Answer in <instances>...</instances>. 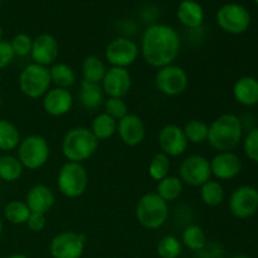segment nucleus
Returning <instances> with one entry per match:
<instances>
[{
    "label": "nucleus",
    "instance_id": "obj_1",
    "mask_svg": "<svg viewBox=\"0 0 258 258\" xmlns=\"http://www.w3.org/2000/svg\"><path fill=\"white\" fill-rule=\"evenodd\" d=\"M180 47V37L173 27L168 24H151L144 30L139 48L146 64L160 70L175 63Z\"/></svg>",
    "mask_w": 258,
    "mask_h": 258
},
{
    "label": "nucleus",
    "instance_id": "obj_2",
    "mask_svg": "<svg viewBox=\"0 0 258 258\" xmlns=\"http://www.w3.org/2000/svg\"><path fill=\"white\" fill-rule=\"evenodd\" d=\"M243 138V125L238 116L223 113L209 125L207 143L214 150L232 151Z\"/></svg>",
    "mask_w": 258,
    "mask_h": 258
},
{
    "label": "nucleus",
    "instance_id": "obj_3",
    "mask_svg": "<svg viewBox=\"0 0 258 258\" xmlns=\"http://www.w3.org/2000/svg\"><path fill=\"white\" fill-rule=\"evenodd\" d=\"M100 141L93 136L88 127L77 126L64 134L62 140V154L67 161L83 164L92 158L98 150Z\"/></svg>",
    "mask_w": 258,
    "mask_h": 258
},
{
    "label": "nucleus",
    "instance_id": "obj_4",
    "mask_svg": "<svg viewBox=\"0 0 258 258\" xmlns=\"http://www.w3.org/2000/svg\"><path fill=\"white\" fill-rule=\"evenodd\" d=\"M135 217L144 228L156 231L168 222L169 203L156 193L144 194L136 204Z\"/></svg>",
    "mask_w": 258,
    "mask_h": 258
},
{
    "label": "nucleus",
    "instance_id": "obj_5",
    "mask_svg": "<svg viewBox=\"0 0 258 258\" xmlns=\"http://www.w3.org/2000/svg\"><path fill=\"white\" fill-rule=\"evenodd\" d=\"M88 181V173L83 164L67 161L58 171L57 188L66 198L76 199L86 193Z\"/></svg>",
    "mask_w": 258,
    "mask_h": 258
},
{
    "label": "nucleus",
    "instance_id": "obj_6",
    "mask_svg": "<svg viewBox=\"0 0 258 258\" xmlns=\"http://www.w3.org/2000/svg\"><path fill=\"white\" fill-rule=\"evenodd\" d=\"M19 90L25 97L30 100H38L42 98L48 91L50 90V75L49 67L30 63L25 66L19 75L18 80Z\"/></svg>",
    "mask_w": 258,
    "mask_h": 258
},
{
    "label": "nucleus",
    "instance_id": "obj_7",
    "mask_svg": "<svg viewBox=\"0 0 258 258\" xmlns=\"http://www.w3.org/2000/svg\"><path fill=\"white\" fill-rule=\"evenodd\" d=\"M18 156L23 168L27 170H39L49 160L50 149L48 141L40 135L25 136L18 146Z\"/></svg>",
    "mask_w": 258,
    "mask_h": 258
},
{
    "label": "nucleus",
    "instance_id": "obj_8",
    "mask_svg": "<svg viewBox=\"0 0 258 258\" xmlns=\"http://www.w3.org/2000/svg\"><path fill=\"white\" fill-rule=\"evenodd\" d=\"M216 20L223 32L232 35H241L251 27L252 17L244 5L228 3L219 8L216 14Z\"/></svg>",
    "mask_w": 258,
    "mask_h": 258
},
{
    "label": "nucleus",
    "instance_id": "obj_9",
    "mask_svg": "<svg viewBox=\"0 0 258 258\" xmlns=\"http://www.w3.org/2000/svg\"><path fill=\"white\" fill-rule=\"evenodd\" d=\"M189 85V76L180 66L169 64L158 70L155 75L156 90L168 97H175L186 91Z\"/></svg>",
    "mask_w": 258,
    "mask_h": 258
},
{
    "label": "nucleus",
    "instance_id": "obj_10",
    "mask_svg": "<svg viewBox=\"0 0 258 258\" xmlns=\"http://www.w3.org/2000/svg\"><path fill=\"white\" fill-rule=\"evenodd\" d=\"M140 48L135 40L127 37H117L105 48V60L110 67L128 68L138 60Z\"/></svg>",
    "mask_w": 258,
    "mask_h": 258
},
{
    "label": "nucleus",
    "instance_id": "obj_11",
    "mask_svg": "<svg viewBox=\"0 0 258 258\" xmlns=\"http://www.w3.org/2000/svg\"><path fill=\"white\" fill-rule=\"evenodd\" d=\"M179 179L189 186L201 188L212 179L211 163L199 154H193L184 159L179 165Z\"/></svg>",
    "mask_w": 258,
    "mask_h": 258
},
{
    "label": "nucleus",
    "instance_id": "obj_12",
    "mask_svg": "<svg viewBox=\"0 0 258 258\" xmlns=\"http://www.w3.org/2000/svg\"><path fill=\"white\" fill-rule=\"evenodd\" d=\"M87 237L80 232L64 231L55 234L49 243L52 258H81L85 252Z\"/></svg>",
    "mask_w": 258,
    "mask_h": 258
},
{
    "label": "nucleus",
    "instance_id": "obj_13",
    "mask_svg": "<svg viewBox=\"0 0 258 258\" xmlns=\"http://www.w3.org/2000/svg\"><path fill=\"white\" fill-rule=\"evenodd\" d=\"M232 216L238 219L251 218L258 211L257 189L251 185H242L234 189L228 201Z\"/></svg>",
    "mask_w": 258,
    "mask_h": 258
},
{
    "label": "nucleus",
    "instance_id": "obj_14",
    "mask_svg": "<svg viewBox=\"0 0 258 258\" xmlns=\"http://www.w3.org/2000/svg\"><path fill=\"white\" fill-rule=\"evenodd\" d=\"M158 144L161 153L169 158L181 156L185 154L189 145L183 127L175 123H168L160 128L158 134Z\"/></svg>",
    "mask_w": 258,
    "mask_h": 258
},
{
    "label": "nucleus",
    "instance_id": "obj_15",
    "mask_svg": "<svg viewBox=\"0 0 258 258\" xmlns=\"http://www.w3.org/2000/svg\"><path fill=\"white\" fill-rule=\"evenodd\" d=\"M133 78L127 68L108 67L101 82L103 93L107 97L123 98L131 90Z\"/></svg>",
    "mask_w": 258,
    "mask_h": 258
},
{
    "label": "nucleus",
    "instance_id": "obj_16",
    "mask_svg": "<svg viewBox=\"0 0 258 258\" xmlns=\"http://www.w3.org/2000/svg\"><path fill=\"white\" fill-rule=\"evenodd\" d=\"M212 176L217 180H232L239 175L243 168L242 159L233 151H221L209 160Z\"/></svg>",
    "mask_w": 258,
    "mask_h": 258
},
{
    "label": "nucleus",
    "instance_id": "obj_17",
    "mask_svg": "<svg viewBox=\"0 0 258 258\" xmlns=\"http://www.w3.org/2000/svg\"><path fill=\"white\" fill-rule=\"evenodd\" d=\"M58 54H59V44L54 35L49 33H42L33 38V45L30 50L33 63L50 67L55 63Z\"/></svg>",
    "mask_w": 258,
    "mask_h": 258
},
{
    "label": "nucleus",
    "instance_id": "obj_18",
    "mask_svg": "<svg viewBox=\"0 0 258 258\" xmlns=\"http://www.w3.org/2000/svg\"><path fill=\"white\" fill-rule=\"evenodd\" d=\"M116 134L126 146L134 148V146L140 145L145 140V123L141 120L140 116L135 115V113H127L125 117L117 121Z\"/></svg>",
    "mask_w": 258,
    "mask_h": 258
},
{
    "label": "nucleus",
    "instance_id": "obj_19",
    "mask_svg": "<svg viewBox=\"0 0 258 258\" xmlns=\"http://www.w3.org/2000/svg\"><path fill=\"white\" fill-rule=\"evenodd\" d=\"M42 98L43 110L52 117H62L67 115L75 103L73 95L66 88H50Z\"/></svg>",
    "mask_w": 258,
    "mask_h": 258
},
{
    "label": "nucleus",
    "instance_id": "obj_20",
    "mask_svg": "<svg viewBox=\"0 0 258 258\" xmlns=\"http://www.w3.org/2000/svg\"><path fill=\"white\" fill-rule=\"evenodd\" d=\"M25 203L33 213L47 214L55 203V196L45 184H35L28 190Z\"/></svg>",
    "mask_w": 258,
    "mask_h": 258
},
{
    "label": "nucleus",
    "instance_id": "obj_21",
    "mask_svg": "<svg viewBox=\"0 0 258 258\" xmlns=\"http://www.w3.org/2000/svg\"><path fill=\"white\" fill-rule=\"evenodd\" d=\"M176 18L188 29H199L204 23V9L197 0H181L176 8Z\"/></svg>",
    "mask_w": 258,
    "mask_h": 258
},
{
    "label": "nucleus",
    "instance_id": "obj_22",
    "mask_svg": "<svg viewBox=\"0 0 258 258\" xmlns=\"http://www.w3.org/2000/svg\"><path fill=\"white\" fill-rule=\"evenodd\" d=\"M233 97L239 105L252 107L258 103V80L252 76H243L233 85Z\"/></svg>",
    "mask_w": 258,
    "mask_h": 258
},
{
    "label": "nucleus",
    "instance_id": "obj_23",
    "mask_svg": "<svg viewBox=\"0 0 258 258\" xmlns=\"http://www.w3.org/2000/svg\"><path fill=\"white\" fill-rule=\"evenodd\" d=\"M78 100H80L81 106L83 108L90 111H96L100 107H102L106 98L101 85L82 81L81 82L80 93H78Z\"/></svg>",
    "mask_w": 258,
    "mask_h": 258
},
{
    "label": "nucleus",
    "instance_id": "obj_24",
    "mask_svg": "<svg viewBox=\"0 0 258 258\" xmlns=\"http://www.w3.org/2000/svg\"><path fill=\"white\" fill-rule=\"evenodd\" d=\"M81 70H82V81L101 85L107 67H106V63L102 58L91 54L83 59Z\"/></svg>",
    "mask_w": 258,
    "mask_h": 258
},
{
    "label": "nucleus",
    "instance_id": "obj_25",
    "mask_svg": "<svg viewBox=\"0 0 258 258\" xmlns=\"http://www.w3.org/2000/svg\"><path fill=\"white\" fill-rule=\"evenodd\" d=\"M184 190L183 181L179 179V176L175 175H168L166 178L161 179L158 181L156 185V191L160 198H163L166 203H171L180 198Z\"/></svg>",
    "mask_w": 258,
    "mask_h": 258
},
{
    "label": "nucleus",
    "instance_id": "obj_26",
    "mask_svg": "<svg viewBox=\"0 0 258 258\" xmlns=\"http://www.w3.org/2000/svg\"><path fill=\"white\" fill-rule=\"evenodd\" d=\"M90 130L98 141L108 140L117 131V121L105 112L98 113L92 120Z\"/></svg>",
    "mask_w": 258,
    "mask_h": 258
},
{
    "label": "nucleus",
    "instance_id": "obj_27",
    "mask_svg": "<svg viewBox=\"0 0 258 258\" xmlns=\"http://www.w3.org/2000/svg\"><path fill=\"white\" fill-rule=\"evenodd\" d=\"M50 81L58 88L68 90L76 83V72L67 63H54L49 67Z\"/></svg>",
    "mask_w": 258,
    "mask_h": 258
},
{
    "label": "nucleus",
    "instance_id": "obj_28",
    "mask_svg": "<svg viewBox=\"0 0 258 258\" xmlns=\"http://www.w3.org/2000/svg\"><path fill=\"white\" fill-rule=\"evenodd\" d=\"M208 243L207 233L198 224H188L181 233V244L190 251L199 252Z\"/></svg>",
    "mask_w": 258,
    "mask_h": 258
},
{
    "label": "nucleus",
    "instance_id": "obj_29",
    "mask_svg": "<svg viewBox=\"0 0 258 258\" xmlns=\"http://www.w3.org/2000/svg\"><path fill=\"white\" fill-rule=\"evenodd\" d=\"M20 133L17 126L10 121L0 118V151L9 153L19 146Z\"/></svg>",
    "mask_w": 258,
    "mask_h": 258
},
{
    "label": "nucleus",
    "instance_id": "obj_30",
    "mask_svg": "<svg viewBox=\"0 0 258 258\" xmlns=\"http://www.w3.org/2000/svg\"><path fill=\"white\" fill-rule=\"evenodd\" d=\"M202 202L207 207H218L223 203L226 198V191H224L223 185L218 180H208L201 186L199 190Z\"/></svg>",
    "mask_w": 258,
    "mask_h": 258
},
{
    "label": "nucleus",
    "instance_id": "obj_31",
    "mask_svg": "<svg viewBox=\"0 0 258 258\" xmlns=\"http://www.w3.org/2000/svg\"><path fill=\"white\" fill-rule=\"evenodd\" d=\"M23 171L24 168L17 156H0V180L5 183H14L22 178Z\"/></svg>",
    "mask_w": 258,
    "mask_h": 258
},
{
    "label": "nucleus",
    "instance_id": "obj_32",
    "mask_svg": "<svg viewBox=\"0 0 258 258\" xmlns=\"http://www.w3.org/2000/svg\"><path fill=\"white\" fill-rule=\"evenodd\" d=\"M4 218L14 226H22L27 223L28 218L30 216V209L28 208L27 203L24 201H10L4 207Z\"/></svg>",
    "mask_w": 258,
    "mask_h": 258
},
{
    "label": "nucleus",
    "instance_id": "obj_33",
    "mask_svg": "<svg viewBox=\"0 0 258 258\" xmlns=\"http://www.w3.org/2000/svg\"><path fill=\"white\" fill-rule=\"evenodd\" d=\"M208 123L198 120V118H193V120H189L185 123L183 130L188 143L198 145V144H203L207 141V139H208Z\"/></svg>",
    "mask_w": 258,
    "mask_h": 258
},
{
    "label": "nucleus",
    "instance_id": "obj_34",
    "mask_svg": "<svg viewBox=\"0 0 258 258\" xmlns=\"http://www.w3.org/2000/svg\"><path fill=\"white\" fill-rule=\"evenodd\" d=\"M170 158L164 153H158L153 156L149 163V175L153 180L160 181L161 179L170 175Z\"/></svg>",
    "mask_w": 258,
    "mask_h": 258
},
{
    "label": "nucleus",
    "instance_id": "obj_35",
    "mask_svg": "<svg viewBox=\"0 0 258 258\" xmlns=\"http://www.w3.org/2000/svg\"><path fill=\"white\" fill-rule=\"evenodd\" d=\"M181 241L171 234L163 237L156 246V252L160 258H178L181 254Z\"/></svg>",
    "mask_w": 258,
    "mask_h": 258
},
{
    "label": "nucleus",
    "instance_id": "obj_36",
    "mask_svg": "<svg viewBox=\"0 0 258 258\" xmlns=\"http://www.w3.org/2000/svg\"><path fill=\"white\" fill-rule=\"evenodd\" d=\"M103 108H105V113L115 118L116 121L121 120L128 113L127 103L125 102L123 98L107 97L105 100V103H103Z\"/></svg>",
    "mask_w": 258,
    "mask_h": 258
},
{
    "label": "nucleus",
    "instance_id": "obj_37",
    "mask_svg": "<svg viewBox=\"0 0 258 258\" xmlns=\"http://www.w3.org/2000/svg\"><path fill=\"white\" fill-rule=\"evenodd\" d=\"M13 50H14L15 57H27L30 55V50H32L33 45V38L28 35L27 33H18L17 35L13 37L10 40Z\"/></svg>",
    "mask_w": 258,
    "mask_h": 258
},
{
    "label": "nucleus",
    "instance_id": "obj_38",
    "mask_svg": "<svg viewBox=\"0 0 258 258\" xmlns=\"http://www.w3.org/2000/svg\"><path fill=\"white\" fill-rule=\"evenodd\" d=\"M243 150L249 160L258 164V127L248 131L243 140Z\"/></svg>",
    "mask_w": 258,
    "mask_h": 258
},
{
    "label": "nucleus",
    "instance_id": "obj_39",
    "mask_svg": "<svg viewBox=\"0 0 258 258\" xmlns=\"http://www.w3.org/2000/svg\"><path fill=\"white\" fill-rule=\"evenodd\" d=\"M198 253V258H224V248L216 242H208Z\"/></svg>",
    "mask_w": 258,
    "mask_h": 258
},
{
    "label": "nucleus",
    "instance_id": "obj_40",
    "mask_svg": "<svg viewBox=\"0 0 258 258\" xmlns=\"http://www.w3.org/2000/svg\"><path fill=\"white\" fill-rule=\"evenodd\" d=\"M15 54L12 44L8 40H0V71L7 68L14 60Z\"/></svg>",
    "mask_w": 258,
    "mask_h": 258
},
{
    "label": "nucleus",
    "instance_id": "obj_41",
    "mask_svg": "<svg viewBox=\"0 0 258 258\" xmlns=\"http://www.w3.org/2000/svg\"><path fill=\"white\" fill-rule=\"evenodd\" d=\"M27 227L29 228V231H32L33 233H39L47 226V218H45V214L42 213H30L29 218L27 221Z\"/></svg>",
    "mask_w": 258,
    "mask_h": 258
},
{
    "label": "nucleus",
    "instance_id": "obj_42",
    "mask_svg": "<svg viewBox=\"0 0 258 258\" xmlns=\"http://www.w3.org/2000/svg\"><path fill=\"white\" fill-rule=\"evenodd\" d=\"M5 258H29V257H27L25 254H22V253H14V254H10V256H8Z\"/></svg>",
    "mask_w": 258,
    "mask_h": 258
},
{
    "label": "nucleus",
    "instance_id": "obj_43",
    "mask_svg": "<svg viewBox=\"0 0 258 258\" xmlns=\"http://www.w3.org/2000/svg\"><path fill=\"white\" fill-rule=\"evenodd\" d=\"M231 258H251V257L247 256V254H236V256H233Z\"/></svg>",
    "mask_w": 258,
    "mask_h": 258
},
{
    "label": "nucleus",
    "instance_id": "obj_44",
    "mask_svg": "<svg viewBox=\"0 0 258 258\" xmlns=\"http://www.w3.org/2000/svg\"><path fill=\"white\" fill-rule=\"evenodd\" d=\"M3 229H4V224H3L2 218H0V237H2V234H3Z\"/></svg>",
    "mask_w": 258,
    "mask_h": 258
},
{
    "label": "nucleus",
    "instance_id": "obj_45",
    "mask_svg": "<svg viewBox=\"0 0 258 258\" xmlns=\"http://www.w3.org/2000/svg\"><path fill=\"white\" fill-rule=\"evenodd\" d=\"M2 38H3V28L2 25H0V40H2Z\"/></svg>",
    "mask_w": 258,
    "mask_h": 258
},
{
    "label": "nucleus",
    "instance_id": "obj_46",
    "mask_svg": "<svg viewBox=\"0 0 258 258\" xmlns=\"http://www.w3.org/2000/svg\"><path fill=\"white\" fill-rule=\"evenodd\" d=\"M2 80H3V76H2V72H0V83H2Z\"/></svg>",
    "mask_w": 258,
    "mask_h": 258
},
{
    "label": "nucleus",
    "instance_id": "obj_47",
    "mask_svg": "<svg viewBox=\"0 0 258 258\" xmlns=\"http://www.w3.org/2000/svg\"><path fill=\"white\" fill-rule=\"evenodd\" d=\"M253 2H254V4H256L257 7H258V0H253Z\"/></svg>",
    "mask_w": 258,
    "mask_h": 258
},
{
    "label": "nucleus",
    "instance_id": "obj_48",
    "mask_svg": "<svg viewBox=\"0 0 258 258\" xmlns=\"http://www.w3.org/2000/svg\"><path fill=\"white\" fill-rule=\"evenodd\" d=\"M0 106H2V96H0Z\"/></svg>",
    "mask_w": 258,
    "mask_h": 258
},
{
    "label": "nucleus",
    "instance_id": "obj_49",
    "mask_svg": "<svg viewBox=\"0 0 258 258\" xmlns=\"http://www.w3.org/2000/svg\"><path fill=\"white\" fill-rule=\"evenodd\" d=\"M2 2H4V0H0V3H2Z\"/></svg>",
    "mask_w": 258,
    "mask_h": 258
},
{
    "label": "nucleus",
    "instance_id": "obj_50",
    "mask_svg": "<svg viewBox=\"0 0 258 258\" xmlns=\"http://www.w3.org/2000/svg\"><path fill=\"white\" fill-rule=\"evenodd\" d=\"M257 193H258V189H257Z\"/></svg>",
    "mask_w": 258,
    "mask_h": 258
}]
</instances>
